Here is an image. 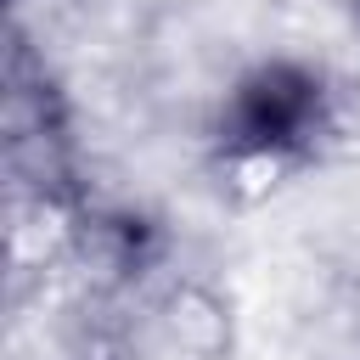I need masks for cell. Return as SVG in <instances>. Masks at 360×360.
Here are the masks:
<instances>
[{
    "label": "cell",
    "instance_id": "2",
    "mask_svg": "<svg viewBox=\"0 0 360 360\" xmlns=\"http://www.w3.org/2000/svg\"><path fill=\"white\" fill-rule=\"evenodd\" d=\"M354 22H360V0H354Z\"/></svg>",
    "mask_w": 360,
    "mask_h": 360
},
{
    "label": "cell",
    "instance_id": "1",
    "mask_svg": "<svg viewBox=\"0 0 360 360\" xmlns=\"http://www.w3.org/2000/svg\"><path fill=\"white\" fill-rule=\"evenodd\" d=\"M321 107V84L298 68H264L242 84L236 107H231V129L248 141V146H281V141H298L309 129Z\"/></svg>",
    "mask_w": 360,
    "mask_h": 360
}]
</instances>
